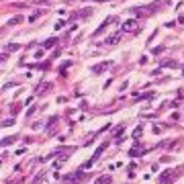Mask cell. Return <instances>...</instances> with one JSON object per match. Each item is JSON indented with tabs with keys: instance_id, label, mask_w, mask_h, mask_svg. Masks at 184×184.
Segmentation results:
<instances>
[{
	"instance_id": "3957f363",
	"label": "cell",
	"mask_w": 184,
	"mask_h": 184,
	"mask_svg": "<svg viewBox=\"0 0 184 184\" xmlns=\"http://www.w3.org/2000/svg\"><path fill=\"white\" fill-rule=\"evenodd\" d=\"M108 65H110V61H102V63H96V65H92V74H100V72H104Z\"/></svg>"
},
{
	"instance_id": "2e32d148",
	"label": "cell",
	"mask_w": 184,
	"mask_h": 184,
	"mask_svg": "<svg viewBox=\"0 0 184 184\" xmlns=\"http://www.w3.org/2000/svg\"><path fill=\"white\" fill-rule=\"evenodd\" d=\"M162 51H164V47H153V49H151L153 55H155V53H162Z\"/></svg>"
},
{
	"instance_id": "5b68a950",
	"label": "cell",
	"mask_w": 184,
	"mask_h": 184,
	"mask_svg": "<svg viewBox=\"0 0 184 184\" xmlns=\"http://www.w3.org/2000/svg\"><path fill=\"white\" fill-rule=\"evenodd\" d=\"M92 14V8H82L80 12H76L74 14V20H80V18H86V16H90Z\"/></svg>"
},
{
	"instance_id": "7c38bea8",
	"label": "cell",
	"mask_w": 184,
	"mask_h": 184,
	"mask_svg": "<svg viewBox=\"0 0 184 184\" xmlns=\"http://www.w3.org/2000/svg\"><path fill=\"white\" fill-rule=\"evenodd\" d=\"M16 49H20V45L18 43H10V45H6V51L10 53V51H16Z\"/></svg>"
},
{
	"instance_id": "5bb4252c",
	"label": "cell",
	"mask_w": 184,
	"mask_h": 184,
	"mask_svg": "<svg viewBox=\"0 0 184 184\" xmlns=\"http://www.w3.org/2000/svg\"><path fill=\"white\" fill-rule=\"evenodd\" d=\"M12 141H14V137H4V139H2V145L6 147V145H10Z\"/></svg>"
},
{
	"instance_id": "7a4b0ae2",
	"label": "cell",
	"mask_w": 184,
	"mask_h": 184,
	"mask_svg": "<svg viewBox=\"0 0 184 184\" xmlns=\"http://www.w3.org/2000/svg\"><path fill=\"white\" fill-rule=\"evenodd\" d=\"M119 39H121V31H117V33L108 35V37L104 39V43H106V45H114V43H119Z\"/></svg>"
},
{
	"instance_id": "8992f818",
	"label": "cell",
	"mask_w": 184,
	"mask_h": 184,
	"mask_svg": "<svg viewBox=\"0 0 184 184\" xmlns=\"http://www.w3.org/2000/svg\"><path fill=\"white\" fill-rule=\"evenodd\" d=\"M84 178H86V176H84V172H76L74 176H65V180H67V182H82Z\"/></svg>"
},
{
	"instance_id": "9c48e42d",
	"label": "cell",
	"mask_w": 184,
	"mask_h": 184,
	"mask_svg": "<svg viewBox=\"0 0 184 184\" xmlns=\"http://www.w3.org/2000/svg\"><path fill=\"white\" fill-rule=\"evenodd\" d=\"M20 22H22V16L18 14V16H12L6 20V27H14V25H20Z\"/></svg>"
},
{
	"instance_id": "9a60e30c",
	"label": "cell",
	"mask_w": 184,
	"mask_h": 184,
	"mask_svg": "<svg viewBox=\"0 0 184 184\" xmlns=\"http://www.w3.org/2000/svg\"><path fill=\"white\" fill-rule=\"evenodd\" d=\"M12 123H14V119H4V121H2V127H10Z\"/></svg>"
},
{
	"instance_id": "30bf717a",
	"label": "cell",
	"mask_w": 184,
	"mask_h": 184,
	"mask_svg": "<svg viewBox=\"0 0 184 184\" xmlns=\"http://www.w3.org/2000/svg\"><path fill=\"white\" fill-rule=\"evenodd\" d=\"M55 43H57V39H55V37H51V39H47V41L43 43V47H45V49H51Z\"/></svg>"
},
{
	"instance_id": "6da1fadb",
	"label": "cell",
	"mask_w": 184,
	"mask_h": 184,
	"mask_svg": "<svg viewBox=\"0 0 184 184\" xmlns=\"http://www.w3.org/2000/svg\"><path fill=\"white\" fill-rule=\"evenodd\" d=\"M176 176H178L176 172H172V170H166L162 176H159V184H168V182H170V180H174Z\"/></svg>"
},
{
	"instance_id": "ba28073f",
	"label": "cell",
	"mask_w": 184,
	"mask_h": 184,
	"mask_svg": "<svg viewBox=\"0 0 184 184\" xmlns=\"http://www.w3.org/2000/svg\"><path fill=\"white\" fill-rule=\"evenodd\" d=\"M104 149H106V141H104V143H100V145L96 147V151H94V155H92V162H96V159L100 157V153H102Z\"/></svg>"
},
{
	"instance_id": "52a82bcc",
	"label": "cell",
	"mask_w": 184,
	"mask_h": 184,
	"mask_svg": "<svg viewBox=\"0 0 184 184\" xmlns=\"http://www.w3.org/2000/svg\"><path fill=\"white\" fill-rule=\"evenodd\" d=\"M137 25H139L137 20H125V22H123V31H135Z\"/></svg>"
},
{
	"instance_id": "4fadbf2b",
	"label": "cell",
	"mask_w": 184,
	"mask_h": 184,
	"mask_svg": "<svg viewBox=\"0 0 184 184\" xmlns=\"http://www.w3.org/2000/svg\"><path fill=\"white\" fill-rule=\"evenodd\" d=\"M141 133H143V129H141V125H139V127H137V129L133 131V137L137 139V137H141Z\"/></svg>"
},
{
	"instance_id": "e0dca14e",
	"label": "cell",
	"mask_w": 184,
	"mask_h": 184,
	"mask_svg": "<svg viewBox=\"0 0 184 184\" xmlns=\"http://www.w3.org/2000/svg\"><path fill=\"white\" fill-rule=\"evenodd\" d=\"M94 2H106V0H94Z\"/></svg>"
},
{
	"instance_id": "277c9868",
	"label": "cell",
	"mask_w": 184,
	"mask_h": 184,
	"mask_svg": "<svg viewBox=\"0 0 184 184\" xmlns=\"http://www.w3.org/2000/svg\"><path fill=\"white\" fill-rule=\"evenodd\" d=\"M110 22H114V16H108V18H106V20L102 22V25H100V27H98V29L94 31V37H96V35H100V33H102V31H104V29H106V27L110 25Z\"/></svg>"
},
{
	"instance_id": "8fae6325",
	"label": "cell",
	"mask_w": 184,
	"mask_h": 184,
	"mask_svg": "<svg viewBox=\"0 0 184 184\" xmlns=\"http://www.w3.org/2000/svg\"><path fill=\"white\" fill-rule=\"evenodd\" d=\"M162 67H178V61H174V59H166V61H162Z\"/></svg>"
}]
</instances>
